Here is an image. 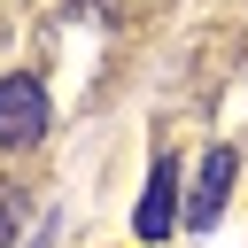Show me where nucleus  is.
I'll use <instances>...</instances> for the list:
<instances>
[{
    "label": "nucleus",
    "mask_w": 248,
    "mask_h": 248,
    "mask_svg": "<svg viewBox=\"0 0 248 248\" xmlns=\"http://www.w3.org/2000/svg\"><path fill=\"white\" fill-rule=\"evenodd\" d=\"M46 140V85L31 70L0 78V147H39Z\"/></svg>",
    "instance_id": "nucleus-1"
},
{
    "label": "nucleus",
    "mask_w": 248,
    "mask_h": 248,
    "mask_svg": "<svg viewBox=\"0 0 248 248\" xmlns=\"http://www.w3.org/2000/svg\"><path fill=\"white\" fill-rule=\"evenodd\" d=\"M232 178H240V155H232V147H209V155H202V170H194V202H186V225H194V232H209V225L225 217Z\"/></svg>",
    "instance_id": "nucleus-2"
},
{
    "label": "nucleus",
    "mask_w": 248,
    "mask_h": 248,
    "mask_svg": "<svg viewBox=\"0 0 248 248\" xmlns=\"http://www.w3.org/2000/svg\"><path fill=\"white\" fill-rule=\"evenodd\" d=\"M170 202H178V163L163 155V163L147 170V194H140V217H132V232H140V240H163V232H170Z\"/></svg>",
    "instance_id": "nucleus-3"
},
{
    "label": "nucleus",
    "mask_w": 248,
    "mask_h": 248,
    "mask_svg": "<svg viewBox=\"0 0 248 248\" xmlns=\"http://www.w3.org/2000/svg\"><path fill=\"white\" fill-rule=\"evenodd\" d=\"M23 217H31V202H23V186H8V178H0V248H16V232H23Z\"/></svg>",
    "instance_id": "nucleus-4"
}]
</instances>
